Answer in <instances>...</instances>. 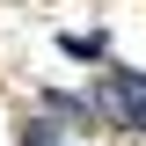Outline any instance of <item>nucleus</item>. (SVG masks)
I'll return each mask as SVG.
<instances>
[{"label":"nucleus","mask_w":146,"mask_h":146,"mask_svg":"<svg viewBox=\"0 0 146 146\" xmlns=\"http://www.w3.org/2000/svg\"><path fill=\"white\" fill-rule=\"evenodd\" d=\"M102 110L117 117V124L146 131V73H110V88H102Z\"/></svg>","instance_id":"obj_1"}]
</instances>
